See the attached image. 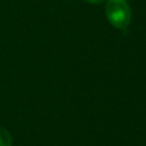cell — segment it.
Segmentation results:
<instances>
[{
    "label": "cell",
    "mask_w": 146,
    "mask_h": 146,
    "mask_svg": "<svg viewBox=\"0 0 146 146\" xmlns=\"http://www.w3.org/2000/svg\"><path fill=\"white\" fill-rule=\"evenodd\" d=\"M105 13L108 22L119 30H124L130 24L131 9L125 0H107Z\"/></svg>",
    "instance_id": "1"
},
{
    "label": "cell",
    "mask_w": 146,
    "mask_h": 146,
    "mask_svg": "<svg viewBox=\"0 0 146 146\" xmlns=\"http://www.w3.org/2000/svg\"><path fill=\"white\" fill-rule=\"evenodd\" d=\"M13 140H11V136L8 132L7 129H5L3 127H0V146H11Z\"/></svg>",
    "instance_id": "2"
},
{
    "label": "cell",
    "mask_w": 146,
    "mask_h": 146,
    "mask_svg": "<svg viewBox=\"0 0 146 146\" xmlns=\"http://www.w3.org/2000/svg\"><path fill=\"white\" fill-rule=\"evenodd\" d=\"M86 2H89V3H94V5H98V3H102L104 2L105 0H83Z\"/></svg>",
    "instance_id": "3"
}]
</instances>
